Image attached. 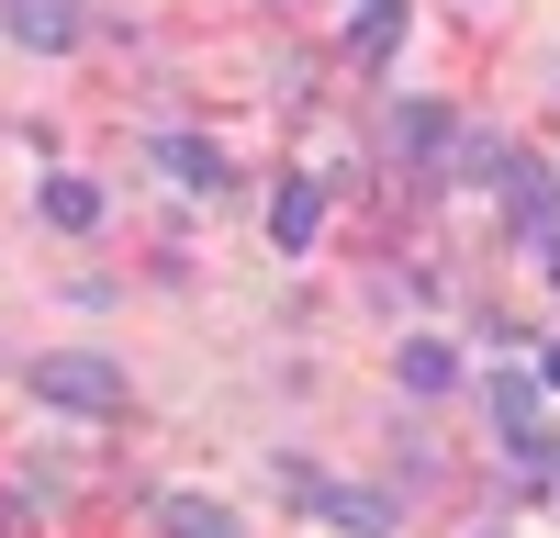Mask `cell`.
I'll list each match as a JSON object with an SVG mask.
<instances>
[{
	"label": "cell",
	"mask_w": 560,
	"mask_h": 538,
	"mask_svg": "<svg viewBox=\"0 0 560 538\" xmlns=\"http://www.w3.org/2000/svg\"><path fill=\"white\" fill-rule=\"evenodd\" d=\"M292 493H303L325 527H348V538H393V527H404L393 493H359V482H325V471H292Z\"/></svg>",
	"instance_id": "7a4b0ae2"
},
{
	"label": "cell",
	"mask_w": 560,
	"mask_h": 538,
	"mask_svg": "<svg viewBox=\"0 0 560 538\" xmlns=\"http://www.w3.org/2000/svg\"><path fill=\"white\" fill-rule=\"evenodd\" d=\"M314 236H325V191H314V179H280V202H269V247L303 258Z\"/></svg>",
	"instance_id": "5b68a950"
},
{
	"label": "cell",
	"mask_w": 560,
	"mask_h": 538,
	"mask_svg": "<svg viewBox=\"0 0 560 538\" xmlns=\"http://www.w3.org/2000/svg\"><path fill=\"white\" fill-rule=\"evenodd\" d=\"M393 147L404 157H438L448 147V102H393Z\"/></svg>",
	"instance_id": "7c38bea8"
},
{
	"label": "cell",
	"mask_w": 560,
	"mask_h": 538,
	"mask_svg": "<svg viewBox=\"0 0 560 538\" xmlns=\"http://www.w3.org/2000/svg\"><path fill=\"white\" fill-rule=\"evenodd\" d=\"M549 292H560V236H549Z\"/></svg>",
	"instance_id": "5bb4252c"
},
{
	"label": "cell",
	"mask_w": 560,
	"mask_h": 538,
	"mask_svg": "<svg viewBox=\"0 0 560 538\" xmlns=\"http://www.w3.org/2000/svg\"><path fill=\"white\" fill-rule=\"evenodd\" d=\"M438 168H448V179H493V168H504V134H482V124H448Z\"/></svg>",
	"instance_id": "8fae6325"
},
{
	"label": "cell",
	"mask_w": 560,
	"mask_h": 538,
	"mask_svg": "<svg viewBox=\"0 0 560 538\" xmlns=\"http://www.w3.org/2000/svg\"><path fill=\"white\" fill-rule=\"evenodd\" d=\"M493 179H504V213H516V236H538V247H549V236H560V179H549L538 157H516V147H504V168H493Z\"/></svg>",
	"instance_id": "3957f363"
},
{
	"label": "cell",
	"mask_w": 560,
	"mask_h": 538,
	"mask_svg": "<svg viewBox=\"0 0 560 538\" xmlns=\"http://www.w3.org/2000/svg\"><path fill=\"white\" fill-rule=\"evenodd\" d=\"M158 538H236V516L213 493H158Z\"/></svg>",
	"instance_id": "9c48e42d"
},
{
	"label": "cell",
	"mask_w": 560,
	"mask_h": 538,
	"mask_svg": "<svg viewBox=\"0 0 560 538\" xmlns=\"http://www.w3.org/2000/svg\"><path fill=\"white\" fill-rule=\"evenodd\" d=\"M45 224H57V236H90V224H102V179H79V168H57V179H45Z\"/></svg>",
	"instance_id": "52a82bcc"
},
{
	"label": "cell",
	"mask_w": 560,
	"mask_h": 538,
	"mask_svg": "<svg viewBox=\"0 0 560 538\" xmlns=\"http://www.w3.org/2000/svg\"><path fill=\"white\" fill-rule=\"evenodd\" d=\"M147 157L179 179V191H224V147H213V134H158Z\"/></svg>",
	"instance_id": "8992f818"
},
{
	"label": "cell",
	"mask_w": 560,
	"mask_h": 538,
	"mask_svg": "<svg viewBox=\"0 0 560 538\" xmlns=\"http://www.w3.org/2000/svg\"><path fill=\"white\" fill-rule=\"evenodd\" d=\"M79 0H0V34L12 45H34V57H57V45H79Z\"/></svg>",
	"instance_id": "277c9868"
},
{
	"label": "cell",
	"mask_w": 560,
	"mask_h": 538,
	"mask_svg": "<svg viewBox=\"0 0 560 538\" xmlns=\"http://www.w3.org/2000/svg\"><path fill=\"white\" fill-rule=\"evenodd\" d=\"M0 538H12V516H0Z\"/></svg>",
	"instance_id": "9a60e30c"
},
{
	"label": "cell",
	"mask_w": 560,
	"mask_h": 538,
	"mask_svg": "<svg viewBox=\"0 0 560 538\" xmlns=\"http://www.w3.org/2000/svg\"><path fill=\"white\" fill-rule=\"evenodd\" d=\"M538 393H560V337H549V348H538Z\"/></svg>",
	"instance_id": "4fadbf2b"
},
{
	"label": "cell",
	"mask_w": 560,
	"mask_h": 538,
	"mask_svg": "<svg viewBox=\"0 0 560 538\" xmlns=\"http://www.w3.org/2000/svg\"><path fill=\"white\" fill-rule=\"evenodd\" d=\"M34 404H57V416H124V371L113 359H90V348H57V359H34Z\"/></svg>",
	"instance_id": "6da1fadb"
},
{
	"label": "cell",
	"mask_w": 560,
	"mask_h": 538,
	"mask_svg": "<svg viewBox=\"0 0 560 538\" xmlns=\"http://www.w3.org/2000/svg\"><path fill=\"white\" fill-rule=\"evenodd\" d=\"M393 371H404V393H448V382H459V348H448V337H404Z\"/></svg>",
	"instance_id": "30bf717a"
},
{
	"label": "cell",
	"mask_w": 560,
	"mask_h": 538,
	"mask_svg": "<svg viewBox=\"0 0 560 538\" xmlns=\"http://www.w3.org/2000/svg\"><path fill=\"white\" fill-rule=\"evenodd\" d=\"M393 45H404V0H359V12H348V57L393 68Z\"/></svg>",
	"instance_id": "ba28073f"
}]
</instances>
